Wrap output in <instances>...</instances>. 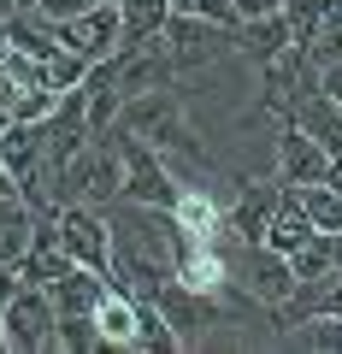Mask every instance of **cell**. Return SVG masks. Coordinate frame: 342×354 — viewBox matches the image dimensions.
Here are the masks:
<instances>
[{
  "label": "cell",
  "instance_id": "obj_3",
  "mask_svg": "<svg viewBox=\"0 0 342 354\" xmlns=\"http://www.w3.org/2000/svg\"><path fill=\"white\" fill-rule=\"evenodd\" d=\"M53 295L41 283L18 278L0 301V337H6V354H48L53 348Z\"/></svg>",
  "mask_w": 342,
  "mask_h": 354
},
{
  "label": "cell",
  "instance_id": "obj_22",
  "mask_svg": "<svg viewBox=\"0 0 342 354\" xmlns=\"http://www.w3.org/2000/svg\"><path fill=\"white\" fill-rule=\"evenodd\" d=\"M83 6H89V0H36V12L48 18V24H65V18H77Z\"/></svg>",
  "mask_w": 342,
  "mask_h": 354
},
{
  "label": "cell",
  "instance_id": "obj_14",
  "mask_svg": "<svg viewBox=\"0 0 342 354\" xmlns=\"http://www.w3.org/2000/svg\"><path fill=\"white\" fill-rule=\"evenodd\" d=\"M295 124H301L325 153H342V101H330L325 88H313V95L295 106Z\"/></svg>",
  "mask_w": 342,
  "mask_h": 354
},
{
  "label": "cell",
  "instance_id": "obj_26",
  "mask_svg": "<svg viewBox=\"0 0 342 354\" xmlns=\"http://www.w3.org/2000/svg\"><path fill=\"white\" fill-rule=\"evenodd\" d=\"M0 354H6V337H0Z\"/></svg>",
  "mask_w": 342,
  "mask_h": 354
},
{
  "label": "cell",
  "instance_id": "obj_27",
  "mask_svg": "<svg viewBox=\"0 0 342 354\" xmlns=\"http://www.w3.org/2000/svg\"><path fill=\"white\" fill-rule=\"evenodd\" d=\"M113 6H118V0H113Z\"/></svg>",
  "mask_w": 342,
  "mask_h": 354
},
{
  "label": "cell",
  "instance_id": "obj_16",
  "mask_svg": "<svg viewBox=\"0 0 342 354\" xmlns=\"http://www.w3.org/2000/svg\"><path fill=\"white\" fill-rule=\"evenodd\" d=\"M289 195H295V207L313 218V230H342V189L330 183V177H319V183H295Z\"/></svg>",
  "mask_w": 342,
  "mask_h": 354
},
{
  "label": "cell",
  "instance_id": "obj_11",
  "mask_svg": "<svg viewBox=\"0 0 342 354\" xmlns=\"http://www.w3.org/2000/svg\"><path fill=\"white\" fill-rule=\"evenodd\" d=\"M95 330H101V348H136V295L106 283L95 301Z\"/></svg>",
  "mask_w": 342,
  "mask_h": 354
},
{
  "label": "cell",
  "instance_id": "obj_24",
  "mask_svg": "<svg viewBox=\"0 0 342 354\" xmlns=\"http://www.w3.org/2000/svg\"><path fill=\"white\" fill-rule=\"evenodd\" d=\"M12 283H18V272H12V266H0V301H6V290H12Z\"/></svg>",
  "mask_w": 342,
  "mask_h": 354
},
{
  "label": "cell",
  "instance_id": "obj_4",
  "mask_svg": "<svg viewBox=\"0 0 342 354\" xmlns=\"http://www.w3.org/2000/svg\"><path fill=\"white\" fill-rule=\"evenodd\" d=\"M160 41H165V59H171L178 77L183 71H207V65H218V59L236 53V30L213 24V18H195V12H171L165 30H160Z\"/></svg>",
  "mask_w": 342,
  "mask_h": 354
},
{
  "label": "cell",
  "instance_id": "obj_25",
  "mask_svg": "<svg viewBox=\"0 0 342 354\" xmlns=\"http://www.w3.org/2000/svg\"><path fill=\"white\" fill-rule=\"evenodd\" d=\"M325 177H330V183L342 189V153H330V171H325Z\"/></svg>",
  "mask_w": 342,
  "mask_h": 354
},
{
  "label": "cell",
  "instance_id": "obj_20",
  "mask_svg": "<svg viewBox=\"0 0 342 354\" xmlns=\"http://www.w3.org/2000/svg\"><path fill=\"white\" fill-rule=\"evenodd\" d=\"M83 77H89V59H77L71 48H53L48 59H41V83L59 88V95H65V88H77Z\"/></svg>",
  "mask_w": 342,
  "mask_h": 354
},
{
  "label": "cell",
  "instance_id": "obj_10",
  "mask_svg": "<svg viewBox=\"0 0 342 354\" xmlns=\"http://www.w3.org/2000/svg\"><path fill=\"white\" fill-rule=\"evenodd\" d=\"M71 266H77V260L65 254V242L53 236V218H48V225H36V236H30V254L18 260V278H24V283H41V290H48V283H59Z\"/></svg>",
  "mask_w": 342,
  "mask_h": 354
},
{
  "label": "cell",
  "instance_id": "obj_7",
  "mask_svg": "<svg viewBox=\"0 0 342 354\" xmlns=\"http://www.w3.org/2000/svg\"><path fill=\"white\" fill-rule=\"evenodd\" d=\"M53 36H59V48H71L77 59H106V53L124 48V18H118L113 0H89L77 18H65V24H53Z\"/></svg>",
  "mask_w": 342,
  "mask_h": 354
},
{
  "label": "cell",
  "instance_id": "obj_2",
  "mask_svg": "<svg viewBox=\"0 0 342 354\" xmlns=\"http://www.w3.org/2000/svg\"><path fill=\"white\" fill-rule=\"evenodd\" d=\"M225 242V236H218ZM225 266H230V290H242L260 313H278L295 295V266L289 254L266 248V242H225Z\"/></svg>",
  "mask_w": 342,
  "mask_h": 354
},
{
  "label": "cell",
  "instance_id": "obj_17",
  "mask_svg": "<svg viewBox=\"0 0 342 354\" xmlns=\"http://www.w3.org/2000/svg\"><path fill=\"white\" fill-rule=\"evenodd\" d=\"M283 18H289L295 41H313L325 30H342V0H283Z\"/></svg>",
  "mask_w": 342,
  "mask_h": 354
},
{
  "label": "cell",
  "instance_id": "obj_21",
  "mask_svg": "<svg viewBox=\"0 0 342 354\" xmlns=\"http://www.w3.org/2000/svg\"><path fill=\"white\" fill-rule=\"evenodd\" d=\"M53 106H59V88H48V83L18 88V95H12V118H18V124H48Z\"/></svg>",
  "mask_w": 342,
  "mask_h": 354
},
{
  "label": "cell",
  "instance_id": "obj_1",
  "mask_svg": "<svg viewBox=\"0 0 342 354\" xmlns=\"http://www.w3.org/2000/svg\"><path fill=\"white\" fill-rule=\"evenodd\" d=\"M53 195L59 201H83V207H113L124 195V153L106 130H95L71 160L53 171Z\"/></svg>",
  "mask_w": 342,
  "mask_h": 354
},
{
  "label": "cell",
  "instance_id": "obj_15",
  "mask_svg": "<svg viewBox=\"0 0 342 354\" xmlns=\"http://www.w3.org/2000/svg\"><path fill=\"white\" fill-rule=\"evenodd\" d=\"M283 348H301V354H342V319L336 313H307L295 325L278 330Z\"/></svg>",
  "mask_w": 342,
  "mask_h": 354
},
{
  "label": "cell",
  "instance_id": "obj_18",
  "mask_svg": "<svg viewBox=\"0 0 342 354\" xmlns=\"http://www.w3.org/2000/svg\"><path fill=\"white\" fill-rule=\"evenodd\" d=\"M307 236H313V218H307L301 207H295L289 183H283V207L272 213V225H266V248H278V254H295Z\"/></svg>",
  "mask_w": 342,
  "mask_h": 354
},
{
  "label": "cell",
  "instance_id": "obj_8",
  "mask_svg": "<svg viewBox=\"0 0 342 354\" xmlns=\"http://www.w3.org/2000/svg\"><path fill=\"white\" fill-rule=\"evenodd\" d=\"M278 207H283V183L236 177V189L225 201V242H266V225Z\"/></svg>",
  "mask_w": 342,
  "mask_h": 354
},
{
  "label": "cell",
  "instance_id": "obj_5",
  "mask_svg": "<svg viewBox=\"0 0 342 354\" xmlns=\"http://www.w3.org/2000/svg\"><path fill=\"white\" fill-rule=\"evenodd\" d=\"M106 136L118 142V153H124V201H142V207H171L178 201V177H171V165H165L160 148H148L142 136H130V130H106Z\"/></svg>",
  "mask_w": 342,
  "mask_h": 354
},
{
  "label": "cell",
  "instance_id": "obj_23",
  "mask_svg": "<svg viewBox=\"0 0 342 354\" xmlns=\"http://www.w3.org/2000/svg\"><path fill=\"white\" fill-rule=\"evenodd\" d=\"M272 12H283V0H236V18H242V24H254V18H272Z\"/></svg>",
  "mask_w": 342,
  "mask_h": 354
},
{
  "label": "cell",
  "instance_id": "obj_9",
  "mask_svg": "<svg viewBox=\"0 0 342 354\" xmlns=\"http://www.w3.org/2000/svg\"><path fill=\"white\" fill-rule=\"evenodd\" d=\"M325 171H330V153L319 148L295 118H283L278 124V153H272V177L295 189V183H319Z\"/></svg>",
  "mask_w": 342,
  "mask_h": 354
},
{
  "label": "cell",
  "instance_id": "obj_13",
  "mask_svg": "<svg viewBox=\"0 0 342 354\" xmlns=\"http://www.w3.org/2000/svg\"><path fill=\"white\" fill-rule=\"evenodd\" d=\"M295 41V30H289V18L283 12H272V18H254V24H236V53L248 65H266V59H278L283 48Z\"/></svg>",
  "mask_w": 342,
  "mask_h": 354
},
{
  "label": "cell",
  "instance_id": "obj_6",
  "mask_svg": "<svg viewBox=\"0 0 342 354\" xmlns=\"http://www.w3.org/2000/svg\"><path fill=\"white\" fill-rule=\"evenodd\" d=\"M53 236L65 242L77 266H89L106 278V260H113V225H106V207H83V201H59L53 213Z\"/></svg>",
  "mask_w": 342,
  "mask_h": 354
},
{
  "label": "cell",
  "instance_id": "obj_12",
  "mask_svg": "<svg viewBox=\"0 0 342 354\" xmlns=\"http://www.w3.org/2000/svg\"><path fill=\"white\" fill-rule=\"evenodd\" d=\"M36 225H48V218H36V207L24 201V195H6L0 201V266H12L30 254V236H36Z\"/></svg>",
  "mask_w": 342,
  "mask_h": 354
},
{
  "label": "cell",
  "instance_id": "obj_19",
  "mask_svg": "<svg viewBox=\"0 0 342 354\" xmlns=\"http://www.w3.org/2000/svg\"><path fill=\"white\" fill-rule=\"evenodd\" d=\"M53 348H65V354H89V348H101L95 313H59V319H53Z\"/></svg>",
  "mask_w": 342,
  "mask_h": 354
}]
</instances>
